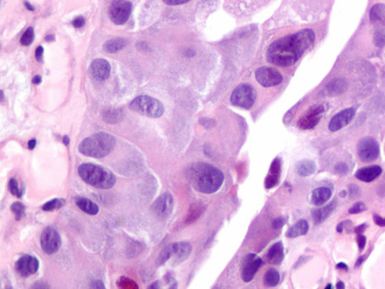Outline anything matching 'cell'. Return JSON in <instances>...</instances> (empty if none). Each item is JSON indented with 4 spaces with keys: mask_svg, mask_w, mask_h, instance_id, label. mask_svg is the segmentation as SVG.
<instances>
[{
    "mask_svg": "<svg viewBox=\"0 0 385 289\" xmlns=\"http://www.w3.org/2000/svg\"><path fill=\"white\" fill-rule=\"evenodd\" d=\"M314 39L315 34L311 29L299 30L277 39L268 48L266 60L275 66H291L311 46Z\"/></svg>",
    "mask_w": 385,
    "mask_h": 289,
    "instance_id": "cell-1",
    "label": "cell"
},
{
    "mask_svg": "<svg viewBox=\"0 0 385 289\" xmlns=\"http://www.w3.org/2000/svg\"><path fill=\"white\" fill-rule=\"evenodd\" d=\"M186 179L194 189L203 194H213L222 186L224 176L221 170L205 162H197L186 169Z\"/></svg>",
    "mask_w": 385,
    "mask_h": 289,
    "instance_id": "cell-2",
    "label": "cell"
},
{
    "mask_svg": "<svg viewBox=\"0 0 385 289\" xmlns=\"http://www.w3.org/2000/svg\"><path fill=\"white\" fill-rule=\"evenodd\" d=\"M116 138L108 132H99L84 138L78 150L82 155L93 158H102L109 155L115 147Z\"/></svg>",
    "mask_w": 385,
    "mask_h": 289,
    "instance_id": "cell-3",
    "label": "cell"
},
{
    "mask_svg": "<svg viewBox=\"0 0 385 289\" xmlns=\"http://www.w3.org/2000/svg\"><path fill=\"white\" fill-rule=\"evenodd\" d=\"M78 172L86 183L99 189H109L116 183L114 173L102 166L83 164L78 167Z\"/></svg>",
    "mask_w": 385,
    "mask_h": 289,
    "instance_id": "cell-4",
    "label": "cell"
},
{
    "mask_svg": "<svg viewBox=\"0 0 385 289\" xmlns=\"http://www.w3.org/2000/svg\"><path fill=\"white\" fill-rule=\"evenodd\" d=\"M129 107L132 111L152 118L160 117L164 113L162 102L149 96H137L131 102Z\"/></svg>",
    "mask_w": 385,
    "mask_h": 289,
    "instance_id": "cell-5",
    "label": "cell"
},
{
    "mask_svg": "<svg viewBox=\"0 0 385 289\" xmlns=\"http://www.w3.org/2000/svg\"><path fill=\"white\" fill-rule=\"evenodd\" d=\"M257 99L255 89L249 84H241L233 90L230 96V102L233 105L240 108L249 109Z\"/></svg>",
    "mask_w": 385,
    "mask_h": 289,
    "instance_id": "cell-6",
    "label": "cell"
},
{
    "mask_svg": "<svg viewBox=\"0 0 385 289\" xmlns=\"http://www.w3.org/2000/svg\"><path fill=\"white\" fill-rule=\"evenodd\" d=\"M358 157L364 163L376 161L380 155V147L375 138L371 136L364 137L359 140L356 147Z\"/></svg>",
    "mask_w": 385,
    "mask_h": 289,
    "instance_id": "cell-7",
    "label": "cell"
},
{
    "mask_svg": "<svg viewBox=\"0 0 385 289\" xmlns=\"http://www.w3.org/2000/svg\"><path fill=\"white\" fill-rule=\"evenodd\" d=\"M132 12V4L128 0H114L108 9V16L117 25L125 24Z\"/></svg>",
    "mask_w": 385,
    "mask_h": 289,
    "instance_id": "cell-8",
    "label": "cell"
},
{
    "mask_svg": "<svg viewBox=\"0 0 385 289\" xmlns=\"http://www.w3.org/2000/svg\"><path fill=\"white\" fill-rule=\"evenodd\" d=\"M42 251L47 254L57 252L61 246V237L60 233L54 227H48L44 229L40 237Z\"/></svg>",
    "mask_w": 385,
    "mask_h": 289,
    "instance_id": "cell-9",
    "label": "cell"
},
{
    "mask_svg": "<svg viewBox=\"0 0 385 289\" xmlns=\"http://www.w3.org/2000/svg\"><path fill=\"white\" fill-rule=\"evenodd\" d=\"M324 111V106L322 105H314L310 107L298 120V127L303 130L313 129L320 122Z\"/></svg>",
    "mask_w": 385,
    "mask_h": 289,
    "instance_id": "cell-10",
    "label": "cell"
},
{
    "mask_svg": "<svg viewBox=\"0 0 385 289\" xmlns=\"http://www.w3.org/2000/svg\"><path fill=\"white\" fill-rule=\"evenodd\" d=\"M255 77L259 84L265 87L277 86L283 81V76L279 71L268 66H262L257 69Z\"/></svg>",
    "mask_w": 385,
    "mask_h": 289,
    "instance_id": "cell-11",
    "label": "cell"
},
{
    "mask_svg": "<svg viewBox=\"0 0 385 289\" xmlns=\"http://www.w3.org/2000/svg\"><path fill=\"white\" fill-rule=\"evenodd\" d=\"M174 207V199L170 193L165 192L161 194L152 204L150 210L157 218L164 219L168 218Z\"/></svg>",
    "mask_w": 385,
    "mask_h": 289,
    "instance_id": "cell-12",
    "label": "cell"
},
{
    "mask_svg": "<svg viewBox=\"0 0 385 289\" xmlns=\"http://www.w3.org/2000/svg\"><path fill=\"white\" fill-rule=\"evenodd\" d=\"M263 260L254 253H249L245 256L241 268V276L245 282H249L254 278Z\"/></svg>",
    "mask_w": 385,
    "mask_h": 289,
    "instance_id": "cell-13",
    "label": "cell"
},
{
    "mask_svg": "<svg viewBox=\"0 0 385 289\" xmlns=\"http://www.w3.org/2000/svg\"><path fill=\"white\" fill-rule=\"evenodd\" d=\"M37 257L30 254H24L15 263V270L22 277H29L37 272L39 268Z\"/></svg>",
    "mask_w": 385,
    "mask_h": 289,
    "instance_id": "cell-14",
    "label": "cell"
},
{
    "mask_svg": "<svg viewBox=\"0 0 385 289\" xmlns=\"http://www.w3.org/2000/svg\"><path fill=\"white\" fill-rule=\"evenodd\" d=\"M192 252V245L189 242L181 241L171 244V264L177 265L186 260Z\"/></svg>",
    "mask_w": 385,
    "mask_h": 289,
    "instance_id": "cell-15",
    "label": "cell"
},
{
    "mask_svg": "<svg viewBox=\"0 0 385 289\" xmlns=\"http://www.w3.org/2000/svg\"><path fill=\"white\" fill-rule=\"evenodd\" d=\"M355 112L356 111L354 108H347L335 114L329 121L328 126L329 130L331 132H335L347 126L353 120Z\"/></svg>",
    "mask_w": 385,
    "mask_h": 289,
    "instance_id": "cell-16",
    "label": "cell"
},
{
    "mask_svg": "<svg viewBox=\"0 0 385 289\" xmlns=\"http://www.w3.org/2000/svg\"><path fill=\"white\" fill-rule=\"evenodd\" d=\"M90 75L97 81H104L109 77L111 66L104 59H96L92 62L89 69Z\"/></svg>",
    "mask_w": 385,
    "mask_h": 289,
    "instance_id": "cell-17",
    "label": "cell"
},
{
    "mask_svg": "<svg viewBox=\"0 0 385 289\" xmlns=\"http://www.w3.org/2000/svg\"><path fill=\"white\" fill-rule=\"evenodd\" d=\"M368 19L372 25L377 28L385 27V4L381 2L375 1L368 9Z\"/></svg>",
    "mask_w": 385,
    "mask_h": 289,
    "instance_id": "cell-18",
    "label": "cell"
},
{
    "mask_svg": "<svg viewBox=\"0 0 385 289\" xmlns=\"http://www.w3.org/2000/svg\"><path fill=\"white\" fill-rule=\"evenodd\" d=\"M281 174V161L279 158L273 160L267 176L265 179V188L267 189L275 188L279 183Z\"/></svg>",
    "mask_w": 385,
    "mask_h": 289,
    "instance_id": "cell-19",
    "label": "cell"
},
{
    "mask_svg": "<svg viewBox=\"0 0 385 289\" xmlns=\"http://www.w3.org/2000/svg\"><path fill=\"white\" fill-rule=\"evenodd\" d=\"M336 200H333L326 206L312 209L311 217L314 224H319L326 221L335 210L337 206Z\"/></svg>",
    "mask_w": 385,
    "mask_h": 289,
    "instance_id": "cell-20",
    "label": "cell"
},
{
    "mask_svg": "<svg viewBox=\"0 0 385 289\" xmlns=\"http://www.w3.org/2000/svg\"><path fill=\"white\" fill-rule=\"evenodd\" d=\"M382 168L378 165H371L359 169L355 173V177L363 182H371L379 177Z\"/></svg>",
    "mask_w": 385,
    "mask_h": 289,
    "instance_id": "cell-21",
    "label": "cell"
},
{
    "mask_svg": "<svg viewBox=\"0 0 385 289\" xmlns=\"http://www.w3.org/2000/svg\"><path fill=\"white\" fill-rule=\"evenodd\" d=\"M268 261L274 265H279L284 257V246L282 242H277L271 246L267 252Z\"/></svg>",
    "mask_w": 385,
    "mask_h": 289,
    "instance_id": "cell-22",
    "label": "cell"
},
{
    "mask_svg": "<svg viewBox=\"0 0 385 289\" xmlns=\"http://www.w3.org/2000/svg\"><path fill=\"white\" fill-rule=\"evenodd\" d=\"M332 196V191L327 187L316 188L311 193V201L315 206H321L326 203Z\"/></svg>",
    "mask_w": 385,
    "mask_h": 289,
    "instance_id": "cell-23",
    "label": "cell"
},
{
    "mask_svg": "<svg viewBox=\"0 0 385 289\" xmlns=\"http://www.w3.org/2000/svg\"><path fill=\"white\" fill-rule=\"evenodd\" d=\"M75 203L80 209L88 215H95L99 213V206L90 199L84 197H76L75 198Z\"/></svg>",
    "mask_w": 385,
    "mask_h": 289,
    "instance_id": "cell-24",
    "label": "cell"
},
{
    "mask_svg": "<svg viewBox=\"0 0 385 289\" xmlns=\"http://www.w3.org/2000/svg\"><path fill=\"white\" fill-rule=\"evenodd\" d=\"M308 228L309 226H308V221L305 219H300L286 231L285 236L288 238L298 237V236L306 234L307 232L308 231Z\"/></svg>",
    "mask_w": 385,
    "mask_h": 289,
    "instance_id": "cell-25",
    "label": "cell"
},
{
    "mask_svg": "<svg viewBox=\"0 0 385 289\" xmlns=\"http://www.w3.org/2000/svg\"><path fill=\"white\" fill-rule=\"evenodd\" d=\"M102 118L108 123H119L123 118V112L120 108H107L102 111Z\"/></svg>",
    "mask_w": 385,
    "mask_h": 289,
    "instance_id": "cell-26",
    "label": "cell"
},
{
    "mask_svg": "<svg viewBox=\"0 0 385 289\" xmlns=\"http://www.w3.org/2000/svg\"><path fill=\"white\" fill-rule=\"evenodd\" d=\"M315 163L311 160H302L296 164V170L300 176H309L314 174L316 171Z\"/></svg>",
    "mask_w": 385,
    "mask_h": 289,
    "instance_id": "cell-27",
    "label": "cell"
},
{
    "mask_svg": "<svg viewBox=\"0 0 385 289\" xmlns=\"http://www.w3.org/2000/svg\"><path fill=\"white\" fill-rule=\"evenodd\" d=\"M127 40L123 38H115L108 40L103 45V50L108 54H114L121 51L126 45Z\"/></svg>",
    "mask_w": 385,
    "mask_h": 289,
    "instance_id": "cell-28",
    "label": "cell"
},
{
    "mask_svg": "<svg viewBox=\"0 0 385 289\" xmlns=\"http://www.w3.org/2000/svg\"><path fill=\"white\" fill-rule=\"evenodd\" d=\"M280 281V274L278 270L271 268L266 271L263 278V283L266 287H275Z\"/></svg>",
    "mask_w": 385,
    "mask_h": 289,
    "instance_id": "cell-29",
    "label": "cell"
},
{
    "mask_svg": "<svg viewBox=\"0 0 385 289\" xmlns=\"http://www.w3.org/2000/svg\"><path fill=\"white\" fill-rule=\"evenodd\" d=\"M204 207L202 204H192L188 211L185 222L186 224H191V223L195 221L197 218H200V215L204 212Z\"/></svg>",
    "mask_w": 385,
    "mask_h": 289,
    "instance_id": "cell-30",
    "label": "cell"
},
{
    "mask_svg": "<svg viewBox=\"0 0 385 289\" xmlns=\"http://www.w3.org/2000/svg\"><path fill=\"white\" fill-rule=\"evenodd\" d=\"M326 88L331 94H338L347 88V83L344 79H335L328 84Z\"/></svg>",
    "mask_w": 385,
    "mask_h": 289,
    "instance_id": "cell-31",
    "label": "cell"
},
{
    "mask_svg": "<svg viewBox=\"0 0 385 289\" xmlns=\"http://www.w3.org/2000/svg\"><path fill=\"white\" fill-rule=\"evenodd\" d=\"M65 204H66V200L64 199L54 198L45 203L42 206V209L45 212H53V211L61 209Z\"/></svg>",
    "mask_w": 385,
    "mask_h": 289,
    "instance_id": "cell-32",
    "label": "cell"
},
{
    "mask_svg": "<svg viewBox=\"0 0 385 289\" xmlns=\"http://www.w3.org/2000/svg\"><path fill=\"white\" fill-rule=\"evenodd\" d=\"M373 42L378 48H381L385 45V27L377 28L373 36Z\"/></svg>",
    "mask_w": 385,
    "mask_h": 289,
    "instance_id": "cell-33",
    "label": "cell"
},
{
    "mask_svg": "<svg viewBox=\"0 0 385 289\" xmlns=\"http://www.w3.org/2000/svg\"><path fill=\"white\" fill-rule=\"evenodd\" d=\"M26 207L21 202H15L11 206V210L15 215V219L20 221L25 213Z\"/></svg>",
    "mask_w": 385,
    "mask_h": 289,
    "instance_id": "cell-34",
    "label": "cell"
},
{
    "mask_svg": "<svg viewBox=\"0 0 385 289\" xmlns=\"http://www.w3.org/2000/svg\"><path fill=\"white\" fill-rule=\"evenodd\" d=\"M170 257H171V244L165 246L159 253V256L156 259V264L158 266L164 264L165 262L170 260Z\"/></svg>",
    "mask_w": 385,
    "mask_h": 289,
    "instance_id": "cell-35",
    "label": "cell"
},
{
    "mask_svg": "<svg viewBox=\"0 0 385 289\" xmlns=\"http://www.w3.org/2000/svg\"><path fill=\"white\" fill-rule=\"evenodd\" d=\"M35 34L34 30L33 27H29L25 33L23 35L21 39V42L24 46H29L33 43L34 40Z\"/></svg>",
    "mask_w": 385,
    "mask_h": 289,
    "instance_id": "cell-36",
    "label": "cell"
},
{
    "mask_svg": "<svg viewBox=\"0 0 385 289\" xmlns=\"http://www.w3.org/2000/svg\"><path fill=\"white\" fill-rule=\"evenodd\" d=\"M9 191L12 193V194H13L15 197H18V198H21V197H22L23 194H24L23 190L20 189L19 186H18V181H17V179H11L9 184Z\"/></svg>",
    "mask_w": 385,
    "mask_h": 289,
    "instance_id": "cell-37",
    "label": "cell"
},
{
    "mask_svg": "<svg viewBox=\"0 0 385 289\" xmlns=\"http://www.w3.org/2000/svg\"><path fill=\"white\" fill-rule=\"evenodd\" d=\"M117 284H118L120 287H125V288H138V286L137 285L135 281L124 276H122L121 278H120Z\"/></svg>",
    "mask_w": 385,
    "mask_h": 289,
    "instance_id": "cell-38",
    "label": "cell"
},
{
    "mask_svg": "<svg viewBox=\"0 0 385 289\" xmlns=\"http://www.w3.org/2000/svg\"><path fill=\"white\" fill-rule=\"evenodd\" d=\"M353 228L352 227V221L350 220H345V221H341L339 224L337 225L336 231L338 233H342L344 230H347V233H350V230H352L353 232Z\"/></svg>",
    "mask_w": 385,
    "mask_h": 289,
    "instance_id": "cell-39",
    "label": "cell"
},
{
    "mask_svg": "<svg viewBox=\"0 0 385 289\" xmlns=\"http://www.w3.org/2000/svg\"><path fill=\"white\" fill-rule=\"evenodd\" d=\"M365 210H366L365 203H362V202H357L348 209V212L351 215H354V214L360 213Z\"/></svg>",
    "mask_w": 385,
    "mask_h": 289,
    "instance_id": "cell-40",
    "label": "cell"
},
{
    "mask_svg": "<svg viewBox=\"0 0 385 289\" xmlns=\"http://www.w3.org/2000/svg\"><path fill=\"white\" fill-rule=\"evenodd\" d=\"M335 171L340 176H346L348 173L349 167L345 163L339 162L335 165Z\"/></svg>",
    "mask_w": 385,
    "mask_h": 289,
    "instance_id": "cell-41",
    "label": "cell"
},
{
    "mask_svg": "<svg viewBox=\"0 0 385 289\" xmlns=\"http://www.w3.org/2000/svg\"><path fill=\"white\" fill-rule=\"evenodd\" d=\"M287 222V218L285 217H278L272 221V227L275 230L281 228Z\"/></svg>",
    "mask_w": 385,
    "mask_h": 289,
    "instance_id": "cell-42",
    "label": "cell"
},
{
    "mask_svg": "<svg viewBox=\"0 0 385 289\" xmlns=\"http://www.w3.org/2000/svg\"><path fill=\"white\" fill-rule=\"evenodd\" d=\"M356 242H357L359 251H363L365 247V244H366V237L364 235H362V233H359L356 236Z\"/></svg>",
    "mask_w": 385,
    "mask_h": 289,
    "instance_id": "cell-43",
    "label": "cell"
},
{
    "mask_svg": "<svg viewBox=\"0 0 385 289\" xmlns=\"http://www.w3.org/2000/svg\"><path fill=\"white\" fill-rule=\"evenodd\" d=\"M349 195L352 199L356 198L359 197L360 194V191H359L358 186L355 185H350L348 186Z\"/></svg>",
    "mask_w": 385,
    "mask_h": 289,
    "instance_id": "cell-44",
    "label": "cell"
},
{
    "mask_svg": "<svg viewBox=\"0 0 385 289\" xmlns=\"http://www.w3.org/2000/svg\"><path fill=\"white\" fill-rule=\"evenodd\" d=\"M372 218L373 221L377 226L385 227V218H383V217L380 216V215L376 213L373 214Z\"/></svg>",
    "mask_w": 385,
    "mask_h": 289,
    "instance_id": "cell-45",
    "label": "cell"
},
{
    "mask_svg": "<svg viewBox=\"0 0 385 289\" xmlns=\"http://www.w3.org/2000/svg\"><path fill=\"white\" fill-rule=\"evenodd\" d=\"M191 0H162L165 4L168 6H179V5L185 4Z\"/></svg>",
    "mask_w": 385,
    "mask_h": 289,
    "instance_id": "cell-46",
    "label": "cell"
},
{
    "mask_svg": "<svg viewBox=\"0 0 385 289\" xmlns=\"http://www.w3.org/2000/svg\"><path fill=\"white\" fill-rule=\"evenodd\" d=\"M85 24V20L83 17L80 16L75 18L72 22V25L75 27V28H81V27H84Z\"/></svg>",
    "mask_w": 385,
    "mask_h": 289,
    "instance_id": "cell-47",
    "label": "cell"
},
{
    "mask_svg": "<svg viewBox=\"0 0 385 289\" xmlns=\"http://www.w3.org/2000/svg\"><path fill=\"white\" fill-rule=\"evenodd\" d=\"M43 53L44 48L43 47H38L36 51V58L38 62L39 63H42L43 62Z\"/></svg>",
    "mask_w": 385,
    "mask_h": 289,
    "instance_id": "cell-48",
    "label": "cell"
},
{
    "mask_svg": "<svg viewBox=\"0 0 385 289\" xmlns=\"http://www.w3.org/2000/svg\"><path fill=\"white\" fill-rule=\"evenodd\" d=\"M367 227H368V225H367L365 223H363V224H359V225L353 227V233H356V234L362 233L364 231H365V229L367 228Z\"/></svg>",
    "mask_w": 385,
    "mask_h": 289,
    "instance_id": "cell-49",
    "label": "cell"
},
{
    "mask_svg": "<svg viewBox=\"0 0 385 289\" xmlns=\"http://www.w3.org/2000/svg\"><path fill=\"white\" fill-rule=\"evenodd\" d=\"M90 287H93V288H105V286L104 285L103 281H101V280H96V281H93V282H92Z\"/></svg>",
    "mask_w": 385,
    "mask_h": 289,
    "instance_id": "cell-50",
    "label": "cell"
},
{
    "mask_svg": "<svg viewBox=\"0 0 385 289\" xmlns=\"http://www.w3.org/2000/svg\"><path fill=\"white\" fill-rule=\"evenodd\" d=\"M335 267H336L337 269H341V270H348V266H347V265L345 263H343V262H340V263H337Z\"/></svg>",
    "mask_w": 385,
    "mask_h": 289,
    "instance_id": "cell-51",
    "label": "cell"
},
{
    "mask_svg": "<svg viewBox=\"0 0 385 289\" xmlns=\"http://www.w3.org/2000/svg\"><path fill=\"white\" fill-rule=\"evenodd\" d=\"M364 260H365V256H359L357 260H356V263H355V267H359L363 263Z\"/></svg>",
    "mask_w": 385,
    "mask_h": 289,
    "instance_id": "cell-52",
    "label": "cell"
},
{
    "mask_svg": "<svg viewBox=\"0 0 385 289\" xmlns=\"http://www.w3.org/2000/svg\"><path fill=\"white\" fill-rule=\"evenodd\" d=\"M36 143H37V141H36V139H35V138L30 140L28 142L29 149H30V150H33L36 146Z\"/></svg>",
    "mask_w": 385,
    "mask_h": 289,
    "instance_id": "cell-53",
    "label": "cell"
},
{
    "mask_svg": "<svg viewBox=\"0 0 385 289\" xmlns=\"http://www.w3.org/2000/svg\"><path fill=\"white\" fill-rule=\"evenodd\" d=\"M42 82V77L40 75H36L33 78V83L35 84H39Z\"/></svg>",
    "mask_w": 385,
    "mask_h": 289,
    "instance_id": "cell-54",
    "label": "cell"
},
{
    "mask_svg": "<svg viewBox=\"0 0 385 289\" xmlns=\"http://www.w3.org/2000/svg\"><path fill=\"white\" fill-rule=\"evenodd\" d=\"M336 287L338 289H344L345 287L344 283L342 281H338L336 284Z\"/></svg>",
    "mask_w": 385,
    "mask_h": 289,
    "instance_id": "cell-55",
    "label": "cell"
},
{
    "mask_svg": "<svg viewBox=\"0 0 385 289\" xmlns=\"http://www.w3.org/2000/svg\"><path fill=\"white\" fill-rule=\"evenodd\" d=\"M159 287H160V285H159V281H155V282H153L151 285L149 286L150 288H159Z\"/></svg>",
    "mask_w": 385,
    "mask_h": 289,
    "instance_id": "cell-56",
    "label": "cell"
},
{
    "mask_svg": "<svg viewBox=\"0 0 385 289\" xmlns=\"http://www.w3.org/2000/svg\"><path fill=\"white\" fill-rule=\"evenodd\" d=\"M24 4H25L26 8H27L28 10L30 11H34L35 9L34 7H33L32 5H30V3H28V2L25 1L24 2Z\"/></svg>",
    "mask_w": 385,
    "mask_h": 289,
    "instance_id": "cell-57",
    "label": "cell"
},
{
    "mask_svg": "<svg viewBox=\"0 0 385 289\" xmlns=\"http://www.w3.org/2000/svg\"><path fill=\"white\" fill-rule=\"evenodd\" d=\"M69 141H70V139H69V136L65 135V136L63 137V143H64V144L68 146V144H69Z\"/></svg>",
    "mask_w": 385,
    "mask_h": 289,
    "instance_id": "cell-58",
    "label": "cell"
},
{
    "mask_svg": "<svg viewBox=\"0 0 385 289\" xmlns=\"http://www.w3.org/2000/svg\"><path fill=\"white\" fill-rule=\"evenodd\" d=\"M45 40H46L47 42H53V41L54 40V36H53V35H49V36H48L45 38Z\"/></svg>",
    "mask_w": 385,
    "mask_h": 289,
    "instance_id": "cell-59",
    "label": "cell"
},
{
    "mask_svg": "<svg viewBox=\"0 0 385 289\" xmlns=\"http://www.w3.org/2000/svg\"><path fill=\"white\" fill-rule=\"evenodd\" d=\"M346 195H347V193H346L345 191H341V193H340V197H344Z\"/></svg>",
    "mask_w": 385,
    "mask_h": 289,
    "instance_id": "cell-60",
    "label": "cell"
},
{
    "mask_svg": "<svg viewBox=\"0 0 385 289\" xmlns=\"http://www.w3.org/2000/svg\"><path fill=\"white\" fill-rule=\"evenodd\" d=\"M325 288L326 289H331L332 288V285L331 284H328L325 287Z\"/></svg>",
    "mask_w": 385,
    "mask_h": 289,
    "instance_id": "cell-61",
    "label": "cell"
}]
</instances>
